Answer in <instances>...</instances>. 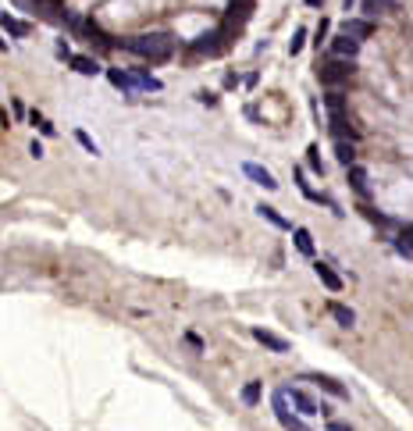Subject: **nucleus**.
Masks as SVG:
<instances>
[{"label":"nucleus","mask_w":413,"mask_h":431,"mask_svg":"<svg viewBox=\"0 0 413 431\" xmlns=\"http://www.w3.org/2000/svg\"><path fill=\"white\" fill-rule=\"evenodd\" d=\"M257 399H260V382H250V385L243 389V403H246V406H253Z\"/></svg>","instance_id":"26"},{"label":"nucleus","mask_w":413,"mask_h":431,"mask_svg":"<svg viewBox=\"0 0 413 431\" xmlns=\"http://www.w3.org/2000/svg\"><path fill=\"white\" fill-rule=\"evenodd\" d=\"M231 39H235V36H231V32H224V29L217 25L214 32H203V36H196L189 50H193V53H207V58H214V53H221V50H224Z\"/></svg>","instance_id":"4"},{"label":"nucleus","mask_w":413,"mask_h":431,"mask_svg":"<svg viewBox=\"0 0 413 431\" xmlns=\"http://www.w3.org/2000/svg\"><path fill=\"white\" fill-rule=\"evenodd\" d=\"M307 165H310V172L324 175V165H321V150H317V146H310V150H307Z\"/></svg>","instance_id":"25"},{"label":"nucleus","mask_w":413,"mask_h":431,"mask_svg":"<svg viewBox=\"0 0 413 431\" xmlns=\"http://www.w3.org/2000/svg\"><path fill=\"white\" fill-rule=\"evenodd\" d=\"M395 246H399V253H406V257H413V229H406L399 239H395Z\"/></svg>","instance_id":"24"},{"label":"nucleus","mask_w":413,"mask_h":431,"mask_svg":"<svg viewBox=\"0 0 413 431\" xmlns=\"http://www.w3.org/2000/svg\"><path fill=\"white\" fill-rule=\"evenodd\" d=\"M349 182H352V189H357V193H367V172L364 168L349 165Z\"/></svg>","instance_id":"20"},{"label":"nucleus","mask_w":413,"mask_h":431,"mask_svg":"<svg viewBox=\"0 0 413 431\" xmlns=\"http://www.w3.org/2000/svg\"><path fill=\"white\" fill-rule=\"evenodd\" d=\"M324 107H328V118H331V129L338 132V136H357V132H352L349 129V115H345V96L338 93V89H331L328 96H324Z\"/></svg>","instance_id":"3"},{"label":"nucleus","mask_w":413,"mask_h":431,"mask_svg":"<svg viewBox=\"0 0 413 431\" xmlns=\"http://www.w3.org/2000/svg\"><path fill=\"white\" fill-rule=\"evenodd\" d=\"M352 157H357V153H352V146H345V143H338V160H342V165H345V168L352 165Z\"/></svg>","instance_id":"29"},{"label":"nucleus","mask_w":413,"mask_h":431,"mask_svg":"<svg viewBox=\"0 0 413 431\" xmlns=\"http://www.w3.org/2000/svg\"><path fill=\"white\" fill-rule=\"evenodd\" d=\"M243 172H246V179H253L257 186H264V189H278V182H274V175L267 172V168H260V165H243Z\"/></svg>","instance_id":"9"},{"label":"nucleus","mask_w":413,"mask_h":431,"mask_svg":"<svg viewBox=\"0 0 413 431\" xmlns=\"http://www.w3.org/2000/svg\"><path fill=\"white\" fill-rule=\"evenodd\" d=\"M253 8H257V0H231V4H228V15H224V22H221V29L231 32V36H239V29L250 22Z\"/></svg>","instance_id":"2"},{"label":"nucleus","mask_w":413,"mask_h":431,"mask_svg":"<svg viewBox=\"0 0 413 431\" xmlns=\"http://www.w3.org/2000/svg\"><path fill=\"white\" fill-rule=\"evenodd\" d=\"M292 236H296V250H300V253H307V257L314 253V236H310L307 229H296Z\"/></svg>","instance_id":"21"},{"label":"nucleus","mask_w":413,"mask_h":431,"mask_svg":"<svg viewBox=\"0 0 413 431\" xmlns=\"http://www.w3.org/2000/svg\"><path fill=\"white\" fill-rule=\"evenodd\" d=\"M395 0H364V11L367 15H378V11H392Z\"/></svg>","instance_id":"22"},{"label":"nucleus","mask_w":413,"mask_h":431,"mask_svg":"<svg viewBox=\"0 0 413 431\" xmlns=\"http://www.w3.org/2000/svg\"><path fill=\"white\" fill-rule=\"evenodd\" d=\"M257 214H260V218H267V221H271L274 229H292V225H288V221L281 218V214H278L274 207H267V203H260V207H257Z\"/></svg>","instance_id":"18"},{"label":"nucleus","mask_w":413,"mask_h":431,"mask_svg":"<svg viewBox=\"0 0 413 431\" xmlns=\"http://www.w3.org/2000/svg\"><path fill=\"white\" fill-rule=\"evenodd\" d=\"M253 339H257L260 346L274 349V353H285V349H288V342H285L281 335H274V332H264V328H253Z\"/></svg>","instance_id":"12"},{"label":"nucleus","mask_w":413,"mask_h":431,"mask_svg":"<svg viewBox=\"0 0 413 431\" xmlns=\"http://www.w3.org/2000/svg\"><path fill=\"white\" fill-rule=\"evenodd\" d=\"M314 271H317V278H321V282H324V285H328L331 292H338V289H342V278L335 275V267H331V264L317 260V264H314Z\"/></svg>","instance_id":"11"},{"label":"nucleus","mask_w":413,"mask_h":431,"mask_svg":"<svg viewBox=\"0 0 413 431\" xmlns=\"http://www.w3.org/2000/svg\"><path fill=\"white\" fill-rule=\"evenodd\" d=\"M0 50H8V43H4V39H0Z\"/></svg>","instance_id":"33"},{"label":"nucleus","mask_w":413,"mask_h":431,"mask_svg":"<svg viewBox=\"0 0 413 431\" xmlns=\"http://www.w3.org/2000/svg\"><path fill=\"white\" fill-rule=\"evenodd\" d=\"M324 4V0H307V8H321Z\"/></svg>","instance_id":"32"},{"label":"nucleus","mask_w":413,"mask_h":431,"mask_svg":"<svg viewBox=\"0 0 413 431\" xmlns=\"http://www.w3.org/2000/svg\"><path fill=\"white\" fill-rule=\"evenodd\" d=\"M29 153H32V157H36V160H39V157H43V146H39V143H36V139H32V146H29Z\"/></svg>","instance_id":"31"},{"label":"nucleus","mask_w":413,"mask_h":431,"mask_svg":"<svg viewBox=\"0 0 413 431\" xmlns=\"http://www.w3.org/2000/svg\"><path fill=\"white\" fill-rule=\"evenodd\" d=\"M122 46L129 53H136V58H143V61L160 65V61H167L174 53V36L171 32H139V36H129Z\"/></svg>","instance_id":"1"},{"label":"nucleus","mask_w":413,"mask_h":431,"mask_svg":"<svg viewBox=\"0 0 413 431\" xmlns=\"http://www.w3.org/2000/svg\"><path fill=\"white\" fill-rule=\"evenodd\" d=\"M0 29H4L8 36H29V22H18V18H11V15H0Z\"/></svg>","instance_id":"14"},{"label":"nucleus","mask_w":413,"mask_h":431,"mask_svg":"<svg viewBox=\"0 0 413 431\" xmlns=\"http://www.w3.org/2000/svg\"><path fill=\"white\" fill-rule=\"evenodd\" d=\"M75 139H79V146H82V150H89V153H100V150H96V143H93V139H89V136H86L82 129L75 132Z\"/></svg>","instance_id":"28"},{"label":"nucleus","mask_w":413,"mask_h":431,"mask_svg":"<svg viewBox=\"0 0 413 431\" xmlns=\"http://www.w3.org/2000/svg\"><path fill=\"white\" fill-rule=\"evenodd\" d=\"M285 396H288V403L296 406V410H300L303 417H314V413H321V410H324V406L317 410V403H314V399H310V396H307L303 389H285Z\"/></svg>","instance_id":"7"},{"label":"nucleus","mask_w":413,"mask_h":431,"mask_svg":"<svg viewBox=\"0 0 413 431\" xmlns=\"http://www.w3.org/2000/svg\"><path fill=\"white\" fill-rule=\"evenodd\" d=\"M132 82H136V89H153V93L160 89V82H157L150 72H143V68H136V72H132Z\"/></svg>","instance_id":"19"},{"label":"nucleus","mask_w":413,"mask_h":431,"mask_svg":"<svg viewBox=\"0 0 413 431\" xmlns=\"http://www.w3.org/2000/svg\"><path fill=\"white\" fill-rule=\"evenodd\" d=\"M331 317L338 321L342 328H352V325H357V314H352L349 307H342V303H331Z\"/></svg>","instance_id":"16"},{"label":"nucleus","mask_w":413,"mask_h":431,"mask_svg":"<svg viewBox=\"0 0 413 431\" xmlns=\"http://www.w3.org/2000/svg\"><path fill=\"white\" fill-rule=\"evenodd\" d=\"M303 43H307V29H296V36H292V43H288V50H292V53H300V50H303Z\"/></svg>","instance_id":"27"},{"label":"nucleus","mask_w":413,"mask_h":431,"mask_svg":"<svg viewBox=\"0 0 413 431\" xmlns=\"http://www.w3.org/2000/svg\"><path fill=\"white\" fill-rule=\"evenodd\" d=\"M342 32H349V36L364 39V36H371V22H364V18H349V22L342 25Z\"/></svg>","instance_id":"17"},{"label":"nucleus","mask_w":413,"mask_h":431,"mask_svg":"<svg viewBox=\"0 0 413 431\" xmlns=\"http://www.w3.org/2000/svg\"><path fill=\"white\" fill-rule=\"evenodd\" d=\"M72 68L79 72V75H96L100 72V65H96V58H89V53H72Z\"/></svg>","instance_id":"13"},{"label":"nucleus","mask_w":413,"mask_h":431,"mask_svg":"<svg viewBox=\"0 0 413 431\" xmlns=\"http://www.w3.org/2000/svg\"><path fill=\"white\" fill-rule=\"evenodd\" d=\"M349 79H352L349 58H335V61L321 65V82H324V86H342V82H349Z\"/></svg>","instance_id":"5"},{"label":"nucleus","mask_w":413,"mask_h":431,"mask_svg":"<svg viewBox=\"0 0 413 431\" xmlns=\"http://www.w3.org/2000/svg\"><path fill=\"white\" fill-rule=\"evenodd\" d=\"M29 122H32V125H39V132H43V136H53V132H57V129H53V125H50V122H46L39 111H29Z\"/></svg>","instance_id":"23"},{"label":"nucleus","mask_w":413,"mask_h":431,"mask_svg":"<svg viewBox=\"0 0 413 431\" xmlns=\"http://www.w3.org/2000/svg\"><path fill=\"white\" fill-rule=\"evenodd\" d=\"M310 382H314V385H321L324 392H331V396H338V399L345 396V389H342V385H338L335 378H328V374H310Z\"/></svg>","instance_id":"15"},{"label":"nucleus","mask_w":413,"mask_h":431,"mask_svg":"<svg viewBox=\"0 0 413 431\" xmlns=\"http://www.w3.org/2000/svg\"><path fill=\"white\" fill-rule=\"evenodd\" d=\"M324 36H328V22H324V18H321V25H317V39H314V43H317V46H321V39H324Z\"/></svg>","instance_id":"30"},{"label":"nucleus","mask_w":413,"mask_h":431,"mask_svg":"<svg viewBox=\"0 0 413 431\" xmlns=\"http://www.w3.org/2000/svg\"><path fill=\"white\" fill-rule=\"evenodd\" d=\"M274 417H278V424H285V427H303V420L288 410V396H285V392H274Z\"/></svg>","instance_id":"6"},{"label":"nucleus","mask_w":413,"mask_h":431,"mask_svg":"<svg viewBox=\"0 0 413 431\" xmlns=\"http://www.w3.org/2000/svg\"><path fill=\"white\" fill-rule=\"evenodd\" d=\"M107 79L114 89H122V93H136V82H132V72H122V68H107Z\"/></svg>","instance_id":"10"},{"label":"nucleus","mask_w":413,"mask_h":431,"mask_svg":"<svg viewBox=\"0 0 413 431\" xmlns=\"http://www.w3.org/2000/svg\"><path fill=\"white\" fill-rule=\"evenodd\" d=\"M357 50H360V39L357 36H349V32H342L338 39H331V53H335V58H357Z\"/></svg>","instance_id":"8"}]
</instances>
